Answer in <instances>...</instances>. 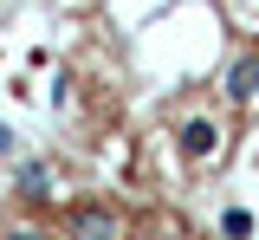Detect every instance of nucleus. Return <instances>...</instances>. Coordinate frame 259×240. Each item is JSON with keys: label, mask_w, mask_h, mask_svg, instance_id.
Listing matches in <instances>:
<instances>
[{"label": "nucleus", "mask_w": 259, "mask_h": 240, "mask_svg": "<svg viewBox=\"0 0 259 240\" xmlns=\"http://www.w3.org/2000/svg\"><path fill=\"white\" fill-rule=\"evenodd\" d=\"M20 195H26V202H52V169H46V163H26V169H20Z\"/></svg>", "instance_id": "obj_4"}, {"label": "nucleus", "mask_w": 259, "mask_h": 240, "mask_svg": "<svg viewBox=\"0 0 259 240\" xmlns=\"http://www.w3.org/2000/svg\"><path fill=\"white\" fill-rule=\"evenodd\" d=\"M7 149H13V130H7V124H0V156H7Z\"/></svg>", "instance_id": "obj_7"}, {"label": "nucleus", "mask_w": 259, "mask_h": 240, "mask_svg": "<svg viewBox=\"0 0 259 240\" xmlns=\"http://www.w3.org/2000/svg\"><path fill=\"white\" fill-rule=\"evenodd\" d=\"M71 240H117L123 227H117V214L110 208H97V202H84V208H71V227H65Z\"/></svg>", "instance_id": "obj_2"}, {"label": "nucleus", "mask_w": 259, "mask_h": 240, "mask_svg": "<svg viewBox=\"0 0 259 240\" xmlns=\"http://www.w3.org/2000/svg\"><path fill=\"white\" fill-rule=\"evenodd\" d=\"M182 156H188V163H214V156H221V124H214V117H188V124H182Z\"/></svg>", "instance_id": "obj_1"}, {"label": "nucleus", "mask_w": 259, "mask_h": 240, "mask_svg": "<svg viewBox=\"0 0 259 240\" xmlns=\"http://www.w3.org/2000/svg\"><path fill=\"white\" fill-rule=\"evenodd\" d=\"M0 240H52V234H39V227H13V234H0Z\"/></svg>", "instance_id": "obj_6"}, {"label": "nucleus", "mask_w": 259, "mask_h": 240, "mask_svg": "<svg viewBox=\"0 0 259 240\" xmlns=\"http://www.w3.org/2000/svg\"><path fill=\"white\" fill-rule=\"evenodd\" d=\"M221 234L227 240H253V214H246V208H227V214H221Z\"/></svg>", "instance_id": "obj_5"}, {"label": "nucleus", "mask_w": 259, "mask_h": 240, "mask_svg": "<svg viewBox=\"0 0 259 240\" xmlns=\"http://www.w3.org/2000/svg\"><path fill=\"white\" fill-rule=\"evenodd\" d=\"M227 98L233 104H253L259 98V52H240V59L227 65Z\"/></svg>", "instance_id": "obj_3"}]
</instances>
